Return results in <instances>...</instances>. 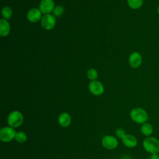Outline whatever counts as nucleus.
I'll use <instances>...</instances> for the list:
<instances>
[{
    "label": "nucleus",
    "mask_w": 159,
    "mask_h": 159,
    "mask_svg": "<svg viewBox=\"0 0 159 159\" xmlns=\"http://www.w3.org/2000/svg\"><path fill=\"white\" fill-rule=\"evenodd\" d=\"M42 17V12L38 8H32L30 9L27 14V18L28 20L32 23L39 21Z\"/></svg>",
    "instance_id": "nucleus-9"
},
{
    "label": "nucleus",
    "mask_w": 159,
    "mask_h": 159,
    "mask_svg": "<svg viewBox=\"0 0 159 159\" xmlns=\"http://www.w3.org/2000/svg\"><path fill=\"white\" fill-rule=\"evenodd\" d=\"M16 131L11 126H5L0 130V139L3 142H9L14 139Z\"/></svg>",
    "instance_id": "nucleus-4"
},
{
    "label": "nucleus",
    "mask_w": 159,
    "mask_h": 159,
    "mask_svg": "<svg viewBox=\"0 0 159 159\" xmlns=\"http://www.w3.org/2000/svg\"><path fill=\"white\" fill-rule=\"evenodd\" d=\"M14 139L17 142H18L19 143H23L25 142H26V140L27 139V137L25 132H24L22 131H19V132H16Z\"/></svg>",
    "instance_id": "nucleus-15"
},
{
    "label": "nucleus",
    "mask_w": 159,
    "mask_h": 159,
    "mask_svg": "<svg viewBox=\"0 0 159 159\" xmlns=\"http://www.w3.org/2000/svg\"><path fill=\"white\" fill-rule=\"evenodd\" d=\"M140 131L143 135L147 137H150L153 133V128L152 124L148 122H145L142 124V126L140 127Z\"/></svg>",
    "instance_id": "nucleus-14"
},
{
    "label": "nucleus",
    "mask_w": 159,
    "mask_h": 159,
    "mask_svg": "<svg viewBox=\"0 0 159 159\" xmlns=\"http://www.w3.org/2000/svg\"><path fill=\"white\" fill-rule=\"evenodd\" d=\"M148 159H159V155L158 153H152L149 156Z\"/></svg>",
    "instance_id": "nucleus-21"
},
{
    "label": "nucleus",
    "mask_w": 159,
    "mask_h": 159,
    "mask_svg": "<svg viewBox=\"0 0 159 159\" xmlns=\"http://www.w3.org/2000/svg\"><path fill=\"white\" fill-rule=\"evenodd\" d=\"M55 4L53 0H41L39 4V9L44 14H49L53 12Z\"/></svg>",
    "instance_id": "nucleus-8"
},
{
    "label": "nucleus",
    "mask_w": 159,
    "mask_h": 159,
    "mask_svg": "<svg viewBox=\"0 0 159 159\" xmlns=\"http://www.w3.org/2000/svg\"><path fill=\"white\" fill-rule=\"evenodd\" d=\"M143 147L145 151L150 153L159 152V140L154 137H147L143 141Z\"/></svg>",
    "instance_id": "nucleus-2"
},
{
    "label": "nucleus",
    "mask_w": 159,
    "mask_h": 159,
    "mask_svg": "<svg viewBox=\"0 0 159 159\" xmlns=\"http://www.w3.org/2000/svg\"><path fill=\"white\" fill-rule=\"evenodd\" d=\"M122 142L127 148H134L137 145V140L136 137L131 134H126L122 139Z\"/></svg>",
    "instance_id": "nucleus-12"
},
{
    "label": "nucleus",
    "mask_w": 159,
    "mask_h": 159,
    "mask_svg": "<svg viewBox=\"0 0 159 159\" xmlns=\"http://www.w3.org/2000/svg\"><path fill=\"white\" fill-rule=\"evenodd\" d=\"M2 16L4 19H9L12 17V11L10 7L9 6H4L2 7L1 11Z\"/></svg>",
    "instance_id": "nucleus-17"
},
{
    "label": "nucleus",
    "mask_w": 159,
    "mask_h": 159,
    "mask_svg": "<svg viewBox=\"0 0 159 159\" xmlns=\"http://www.w3.org/2000/svg\"><path fill=\"white\" fill-rule=\"evenodd\" d=\"M157 13H158V15H159V6H158V7H157Z\"/></svg>",
    "instance_id": "nucleus-22"
},
{
    "label": "nucleus",
    "mask_w": 159,
    "mask_h": 159,
    "mask_svg": "<svg viewBox=\"0 0 159 159\" xmlns=\"http://www.w3.org/2000/svg\"><path fill=\"white\" fill-rule=\"evenodd\" d=\"M142 58L139 52H134L130 55L129 58V62L132 68H137L139 67L142 63Z\"/></svg>",
    "instance_id": "nucleus-10"
},
{
    "label": "nucleus",
    "mask_w": 159,
    "mask_h": 159,
    "mask_svg": "<svg viewBox=\"0 0 159 159\" xmlns=\"http://www.w3.org/2000/svg\"><path fill=\"white\" fill-rule=\"evenodd\" d=\"M10 25L6 19L2 18L0 20V35L1 37H6L9 35L10 32Z\"/></svg>",
    "instance_id": "nucleus-13"
},
{
    "label": "nucleus",
    "mask_w": 159,
    "mask_h": 159,
    "mask_svg": "<svg viewBox=\"0 0 159 159\" xmlns=\"http://www.w3.org/2000/svg\"><path fill=\"white\" fill-rule=\"evenodd\" d=\"M102 145L106 149L114 150L118 145L117 139L112 135H107L102 137L101 140Z\"/></svg>",
    "instance_id": "nucleus-5"
},
{
    "label": "nucleus",
    "mask_w": 159,
    "mask_h": 159,
    "mask_svg": "<svg viewBox=\"0 0 159 159\" xmlns=\"http://www.w3.org/2000/svg\"><path fill=\"white\" fill-rule=\"evenodd\" d=\"M115 133H116V135L117 136V138L120 139H122L126 135V133L125 132V130L122 129V128H117L116 131H115Z\"/></svg>",
    "instance_id": "nucleus-20"
},
{
    "label": "nucleus",
    "mask_w": 159,
    "mask_h": 159,
    "mask_svg": "<svg viewBox=\"0 0 159 159\" xmlns=\"http://www.w3.org/2000/svg\"><path fill=\"white\" fill-rule=\"evenodd\" d=\"M89 90L94 96H101L104 91L103 84L99 81H91L88 86Z\"/></svg>",
    "instance_id": "nucleus-7"
},
{
    "label": "nucleus",
    "mask_w": 159,
    "mask_h": 159,
    "mask_svg": "<svg viewBox=\"0 0 159 159\" xmlns=\"http://www.w3.org/2000/svg\"><path fill=\"white\" fill-rule=\"evenodd\" d=\"M131 119L139 124H143L148 119V116L147 111L141 107H135L130 112Z\"/></svg>",
    "instance_id": "nucleus-1"
},
{
    "label": "nucleus",
    "mask_w": 159,
    "mask_h": 159,
    "mask_svg": "<svg viewBox=\"0 0 159 159\" xmlns=\"http://www.w3.org/2000/svg\"><path fill=\"white\" fill-rule=\"evenodd\" d=\"M71 121V118L70 115L68 112H62L61 113L58 117V122L60 126L62 127H68Z\"/></svg>",
    "instance_id": "nucleus-11"
},
{
    "label": "nucleus",
    "mask_w": 159,
    "mask_h": 159,
    "mask_svg": "<svg viewBox=\"0 0 159 159\" xmlns=\"http://www.w3.org/2000/svg\"><path fill=\"white\" fill-rule=\"evenodd\" d=\"M53 15L55 17L61 16L64 12V8L61 6H57L55 7L53 11Z\"/></svg>",
    "instance_id": "nucleus-19"
},
{
    "label": "nucleus",
    "mask_w": 159,
    "mask_h": 159,
    "mask_svg": "<svg viewBox=\"0 0 159 159\" xmlns=\"http://www.w3.org/2000/svg\"><path fill=\"white\" fill-rule=\"evenodd\" d=\"M129 6L132 9H138L143 4V0H127Z\"/></svg>",
    "instance_id": "nucleus-16"
},
{
    "label": "nucleus",
    "mask_w": 159,
    "mask_h": 159,
    "mask_svg": "<svg viewBox=\"0 0 159 159\" xmlns=\"http://www.w3.org/2000/svg\"><path fill=\"white\" fill-rule=\"evenodd\" d=\"M98 71L94 68H91V69L88 70V71H87V76H88V79L91 80L92 81L96 80L98 78Z\"/></svg>",
    "instance_id": "nucleus-18"
},
{
    "label": "nucleus",
    "mask_w": 159,
    "mask_h": 159,
    "mask_svg": "<svg viewBox=\"0 0 159 159\" xmlns=\"http://www.w3.org/2000/svg\"><path fill=\"white\" fill-rule=\"evenodd\" d=\"M7 122L9 126L13 128L19 127L24 122V116L19 111H13L7 116Z\"/></svg>",
    "instance_id": "nucleus-3"
},
{
    "label": "nucleus",
    "mask_w": 159,
    "mask_h": 159,
    "mask_svg": "<svg viewBox=\"0 0 159 159\" xmlns=\"http://www.w3.org/2000/svg\"><path fill=\"white\" fill-rule=\"evenodd\" d=\"M41 24L42 27L45 30L52 29L56 24L55 16L50 14H45L41 19Z\"/></svg>",
    "instance_id": "nucleus-6"
}]
</instances>
